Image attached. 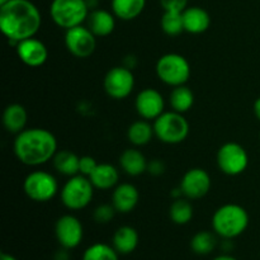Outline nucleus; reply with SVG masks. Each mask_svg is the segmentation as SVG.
Returning <instances> with one entry per match:
<instances>
[{
  "label": "nucleus",
  "instance_id": "ddd939ff",
  "mask_svg": "<svg viewBox=\"0 0 260 260\" xmlns=\"http://www.w3.org/2000/svg\"><path fill=\"white\" fill-rule=\"evenodd\" d=\"M179 187L185 198L200 200L210 192L211 177L202 168H192L183 175Z\"/></svg>",
  "mask_w": 260,
  "mask_h": 260
},
{
  "label": "nucleus",
  "instance_id": "4468645a",
  "mask_svg": "<svg viewBox=\"0 0 260 260\" xmlns=\"http://www.w3.org/2000/svg\"><path fill=\"white\" fill-rule=\"evenodd\" d=\"M135 107L142 119L155 121L157 117L164 113L165 101L156 89L146 88L137 94Z\"/></svg>",
  "mask_w": 260,
  "mask_h": 260
},
{
  "label": "nucleus",
  "instance_id": "e433bc0d",
  "mask_svg": "<svg viewBox=\"0 0 260 260\" xmlns=\"http://www.w3.org/2000/svg\"><path fill=\"white\" fill-rule=\"evenodd\" d=\"M0 260H18V259L15 258L14 255H12V254L2 253L0 254Z\"/></svg>",
  "mask_w": 260,
  "mask_h": 260
},
{
  "label": "nucleus",
  "instance_id": "2f4dec72",
  "mask_svg": "<svg viewBox=\"0 0 260 260\" xmlns=\"http://www.w3.org/2000/svg\"><path fill=\"white\" fill-rule=\"evenodd\" d=\"M96 165H98V162L95 161V159L91 156H88V155H85V156H81L80 157V162H79V173H80L81 175H85V177H90L91 173L95 170Z\"/></svg>",
  "mask_w": 260,
  "mask_h": 260
},
{
  "label": "nucleus",
  "instance_id": "58836bf2",
  "mask_svg": "<svg viewBox=\"0 0 260 260\" xmlns=\"http://www.w3.org/2000/svg\"><path fill=\"white\" fill-rule=\"evenodd\" d=\"M7 2H9V0H0V5L4 4V3H7Z\"/></svg>",
  "mask_w": 260,
  "mask_h": 260
},
{
  "label": "nucleus",
  "instance_id": "473e14b6",
  "mask_svg": "<svg viewBox=\"0 0 260 260\" xmlns=\"http://www.w3.org/2000/svg\"><path fill=\"white\" fill-rule=\"evenodd\" d=\"M160 5L164 10L183 12L187 8L188 0H160Z\"/></svg>",
  "mask_w": 260,
  "mask_h": 260
},
{
  "label": "nucleus",
  "instance_id": "393cba45",
  "mask_svg": "<svg viewBox=\"0 0 260 260\" xmlns=\"http://www.w3.org/2000/svg\"><path fill=\"white\" fill-rule=\"evenodd\" d=\"M53 167L66 177H74V175L79 174V162H80V157L74 152L69 151V150H61L55 154L52 159Z\"/></svg>",
  "mask_w": 260,
  "mask_h": 260
},
{
  "label": "nucleus",
  "instance_id": "7ed1b4c3",
  "mask_svg": "<svg viewBox=\"0 0 260 260\" xmlns=\"http://www.w3.org/2000/svg\"><path fill=\"white\" fill-rule=\"evenodd\" d=\"M249 226V215L245 208L228 203L216 210L212 216V229L216 235L231 240L245 233Z\"/></svg>",
  "mask_w": 260,
  "mask_h": 260
},
{
  "label": "nucleus",
  "instance_id": "412c9836",
  "mask_svg": "<svg viewBox=\"0 0 260 260\" xmlns=\"http://www.w3.org/2000/svg\"><path fill=\"white\" fill-rule=\"evenodd\" d=\"M112 245L118 254L122 255L131 254L139 245V234L136 229L132 226H121L117 229L112 239Z\"/></svg>",
  "mask_w": 260,
  "mask_h": 260
},
{
  "label": "nucleus",
  "instance_id": "dca6fc26",
  "mask_svg": "<svg viewBox=\"0 0 260 260\" xmlns=\"http://www.w3.org/2000/svg\"><path fill=\"white\" fill-rule=\"evenodd\" d=\"M140 200L137 188L131 183L118 184L112 194V205L119 213H129L136 208Z\"/></svg>",
  "mask_w": 260,
  "mask_h": 260
},
{
  "label": "nucleus",
  "instance_id": "c756f323",
  "mask_svg": "<svg viewBox=\"0 0 260 260\" xmlns=\"http://www.w3.org/2000/svg\"><path fill=\"white\" fill-rule=\"evenodd\" d=\"M119 254L117 253L113 245L104 243H95L86 248L81 260H119Z\"/></svg>",
  "mask_w": 260,
  "mask_h": 260
},
{
  "label": "nucleus",
  "instance_id": "7c9ffc66",
  "mask_svg": "<svg viewBox=\"0 0 260 260\" xmlns=\"http://www.w3.org/2000/svg\"><path fill=\"white\" fill-rule=\"evenodd\" d=\"M116 212L113 205H101L94 210L93 217L96 223H108L114 217Z\"/></svg>",
  "mask_w": 260,
  "mask_h": 260
},
{
  "label": "nucleus",
  "instance_id": "6ab92c4d",
  "mask_svg": "<svg viewBox=\"0 0 260 260\" xmlns=\"http://www.w3.org/2000/svg\"><path fill=\"white\" fill-rule=\"evenodd\" d=\"M91 184L95 189L108 190L112 188H116L119 180V173L116 167L107 162L96 165L95 170L89 177Z\"/></svg>",
  "mask_w": 260,
  "mask_h": 260
},
{
  "label": "nucleus",
  "instance_id": "f3484780",
  "mask_svg": "<svg viewBox=\"0 0 260 260\" xmlns=\"http://www.w3.org/2000/svg\"><path fill=\"white\" fill-rule=\"evenodd\" d=\"M86 27L95 37H107L116 27V15L106 9H93L86 18Z\"/></svg>",
  "mask_w": 260,
  "mask_h": 260
},
{
  "label": "nucleus",
  "instance_id": "9b49d317",
  "mask_svg": "<svg viewBox=\"0 0 260 260\" xmlns=\"http://www.w3.org/2000/svg\"><path fill=\"white\" fill-rule=\"evenodd\" d=\"M65 46L69 52L78 58H86L96 48V37L83 24L70 28L65 33Z\"/></svg>",
  "mask_w": 260,
  "mask_h": 260
},
{
  "label": "nucleus",
  "instance_id": "f03ea898",
  "mask_svg": "<svg viewBox=\"0 0 260 260\" xmlns=\"http://www.w3.org/2000/svg\"><path fill=\"white\" fill-rule=\"evenodd\" d=\"M13 150L22 164L40 167L53 159L57 152V140L46 128H24L15 136Z\"/></svg>",
  "mask_w": 260,
  "mask_h": 260
},
{
  "label": "nucleus",
  "instance_id": "a211bd4d",
  "mask_svg": "<svg viewBox=\"0 0 260 260\" xmlns=\"http://www.w3.org/2000/svg\"><path fill=\"white\" fill-rule=\"evenodd\" d=\"M184 32L190 35H201L211 25V17L206 9L201 7H189L183 10Z\"/></svg>",
  "mask_w": 260,
  "mask_h": 260
},
{
  "label": "nucleus",
  "instance_id": "f257e3e1",
  "mask_svg": "<svg viewBox=\"0 0 260 260\" xmlns=\"http://www.w3.org/2000/svg\"><path fill=\"white\" fill-rule=\"evenodd\" d=\"M41 24L40 10L30 0H9L0 5V29L9 41L18 43L35 37Z\"/></svg>",
  "mask_w": 260,
  "mask_h": 260
},
{
  "label": "nucleus",
  "instance_id": "20e7f679",
  "mask_svg": "<svg viewBox=\"0 0 260 260\" xmlns=\"http://www.w3.org/2000/svg\"><path fill=\"white\" fill-rule=\"evenodd\" d=\"M50 15L57 27L68 30L86 22L89 7L85 0H52Z\"/></svg>",
  "mask_w": 260,
  "mask_h": 260
},
{
  "label": "nucleus",
  "instance_id": "5701e85b",
  "mask_svg": "<svg viewBox=\"0 0 260 260\" xmlns=\"http://www.w3.org/2000/svg\"><path fill=\"white\" fill-rule=\"evenodd\" d=\"M112 13L121 20L136 19L146 7V0H112Z\"/></svg>",
  "mask_w": 260,
  "mask_h": 260
},
{
  "label": "nucleus",
  "instance_id": "1a4fd4ad",
  "mask_svg": "<svg viewBox=\"0 0 260 260\" xmlns=\"http://www.w3.org/2000/svg\"><path fill=\"white\" fill-rule=\"evenodd\" d=\"M217 165L223 174L236 177L248 168L249 155L238 142H226L217 151Z\"/></svg>",
  "mask_w": 260,
  "mask_h": 260
},
{
  "label": "nucleus",
  "instance_id": "9d476101",
  "mask_svg": "<svg viewBox=\"0 0 260 260\" xmlns=\"http://www.w3.org/2000/svg\"><path fill=\"white\" fill-rule=\"evenodd\" d=\"M104 90L112 99L121 101L127 98L135 88V76L131 69L116 66L108 70L103 80Z\"/></svg>",
  "mask_w": 260,
  "mask_h": 260
},
{
  "label": "nucleus",
  "instance_id": "c85d7f7f",
  "mask_svg": "<svg viewBox=\"0 0 260 260\" xmlns=\"http://www.w3.org/2000/svg\"><path fill=\"white\" fill-rule=\"evenodd\" d=\"M160 27L167 36L174 37L184 32V23H183V12H173V10H164Z\"/></svg>",
  "mask_w": 260,
  "mask_h": 260
},
{
  "label": "nucleus",
  "instance_id": "423d86ee",
  "mask_svg": "<svg viewBox=\"0 0 260 260\" xmlns=\"http://www.w3.org/2000/svg\"><path fill=\"white\" fill-rule=\"evenodd\" d=\"M156 75L167 85H185L190 78V65L179 53H165L156 62Z\"/></svg>",
  "mask_w": 260,
  "mask_h": 260
},
{
  "label": "nucleus",
  "instance_id": "aec40b11",
  "mask_svg": "<svg viewBox=\"0 0 260 260\" xmlns=\"http://www.w3.org/2000/svg\"><path fill=\"white\" fill-rule=\"evenodd\" d=\"M147 160L145 155L137 149H127L119 156V165L126 174L139 177L147 172Z\"/></svg>",
  "mask_w": 260,
  "mask_h": 260
},
{
  "label": "nucleus",
  "instance_id": "b1692460",
  "mask_svg": "<svg viewBox=\"0 0 260 260\" xmlns=\"http://www.w3.org/2000/svg\"><path fill=\"white\" fill-rule=\"evenodd\" d=\"M154 135V126H151L146 119L134 122L127 129V139L134 146H145L151 141Z\"/></svg>",
  "mask_w": 260,
  "mask_h": 260
},
{
  "label": "nucleus",
  "instance_id": "4c0bfd02",
  "mask_svg": "<svg viewBox=\"0 0 260 260\" xmlns=\"http://www.w3.org/2000/svg\"><path fill=\"white\" fill-rule=\"evenodd\" d=\"M213 260H239V259H236L235 256H231V255H228V254H223V255L216 256V258Z\"/></svg>",
  "mask_w": 260,
  "mask_h": 260
},
{
  "label": "nucleus",
  "instance_id": "72a5a7b5",
  "mask_svg": "<svg viewBox=\"0 0 260 260\" xmlns=\"http://www.w3.org/2000/svg\"><path fill=\"white\" fill-rule=\"evenodd\" d=\"M147 172L152 175H160L165 172V165L161 160L155 159L147 164Z\"/></svg>",
  "mask_w": 260,
  "mask_h": 260
},
{
  "label": "nucleus",
  "instance_id": "cd10ccee",
  "mask_svg": "<svg viewBox=\"0 0 260 260\" xmlns=\"http://www.w3.org/2000/svg\"><path fill=\"white\" fill-rule=\"evenodd\" d=\"M217 245L216 234L211 231H198L192 239H190V249L193 253L198 255H208L215 250Z\"/></svg>",
  "mask_w": 260,
  "mask_h": 260
},
{
  "label": "nucleus",
  "instance_id": "f704fd0d",
  "mask_svg": "<svg viewBox=\"0 0 260 260\" xmlns=\"http://www.w3.org/2000/svg\"><path fill=\"white\" fill-rule=\"evenodd\" d=\"M55 260H69L68 249H63V248H62V250L58 251V253L56 254Z\"/></svg>",
  "mask_w": 260,
  "mask_h": 260
},
{
  "label": "nucleus",
  "instance_id": "39448f33",
  "mask_svg": "<svg viewBox=\"0 0 260 260\" xmlns=\"http://www.w3.org/2000/svg\"><path fill=\"white\" fill-rule=\"evenodd\" d=\"M155 136L168 145H178L184 141L189 135V123L178 112H164L154 121Z\"/></svg>",
  "mask_w": 260,
  "mask_h": 260
},
{
  "label": "nucleus",
  "instance_id": "c9c22d12",
  "mask_svg": "<svg viewBox=\"0 0 260 260\" xmlns=\"http://www.w3.org/2000/svg\"><path fill=\"white\" fill-rule=\"evenodd\" d=\"M253 109H254V114H255V117L260 121V96L255 102H254Z\"/></svg>",
  "mask_w": 260,
  "mask_h": 260
},
{
  "label": "nucleus",
  "instance_id": "4be33fe9",
  "mask_svg": "<svg viewBox=\"0 0 260 260\" xmlns=\"http://www.w3.org/2000/svg\"><path fill=\"white\" fill-rule=\"evenodd\" d=\"M28 114L22 104H9L3 113V124L10 134L18 135L25 128Z\"/></svg>",
  "mask_w": 260,
  "mask_h": 260
},
{
  "label": "nucleus",
  "instance_id": "2eb2a0df",
  "mask_svg": "<svg viewBox=\"0 0 260 260\" xmlns=\"http://www.w3.org/2000/svg\"><path fill=\"white\" fill-rule=\"evenodd\" d=\"M15 50L19 60L29 68H40L48 58V50L46 45L35 37L18 42Z\"/></svg>",
  "mask_w": 260,
  "mask_h": 260
},
{
  "label": "nucleus",
  "instance_id": "bb28decb",
  "mask_svg": "<svg viewBox=\"0 0 260 260\" xmlns=\"http://www.w3.org/2000/svg\"><path fill=\"white\" fill-rule=\"evenodd\" d=\"M193 206L188 198H178L170 205L169 217L175 225H187L193 218Z\"/></svg>",
  "mask_w": 260,
  "mask_h": 260
},
{
  "label": "nucleus",
  "instance_id": "f8f14e48",
  "mask_svg": "<svg viewBox=\"0 0 260 260\" xmlns=\"http://www.w3.org/2000/svg\"><path fill=\"white\" fill-rule=\"evenodd\" d=\"M55 235L63 249H75L83 241L84 229L80 220L73 215H63L56 221Z\"/></svg>",
  "mask_w": 260,
  "mask_h": 260
},
{
  "label": "nucleus",
  "instance_id": "0eeeda50",
  "mask_svg": "<svg viewBox=\"0 0 260 260\" xmlns=\"http://www.w3.org/2000/svg\"><path fill=\"white\" fill-rule=\"evenodd\" d=\"M94 185L85 175H74L61 189V202L68 210L79 211L88 207L94 196Z\"/></svg>",
  "mask_w": 260,
  "mask_h": 260
},
{
  "label": "nucleus",
  "instance_id": "a878e982",
  "mask_svg": "<svg viewBox=\"0 0 260 260\" xmlns=\"http://www.w3.org/2000/svg\"><path fill=\"white\" fill-rule=\"evenodd\" d=\"M169 102L173 111L184 114L194 104V94L185 85L175 86V88H173L172 93H170Z\"/></svg>",
  "mask_w": 260,
  "mask_h": 260
},
{
  "label": "nucleus",
  "instance_id": "6e6552de",
  "mask_svg": "<svg viewBox=\"0 0 260 260\" xmlns=\"http://www.w3.org/2000/svg\"><path fill=\"white\" fill-rule=\"evenodd\" d=\"M25 196L35 202H48L58 192V183L51 173L36 170L25 177L23 183Z\"/></svg>",
  "mask_w": 260,
  "mask_h": 260
}]
</instances>
